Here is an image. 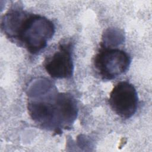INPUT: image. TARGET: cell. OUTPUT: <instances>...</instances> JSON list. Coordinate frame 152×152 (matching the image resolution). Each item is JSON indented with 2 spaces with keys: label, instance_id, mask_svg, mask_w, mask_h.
I'll use <instances>...</instances> for the list:
<instances>
[{
  "label": "cell",
  "instance_id": "6da1fadb",
  "mask_svg": "<svg viewBox=\"0 0 152 152\" xmlns=\"http://www.w3.org/2000/svg\"><path fill=\"white\" fill-rule=\"evenodd\" d=\"M48 80H39L28 94L27 110L41 128L55 134L71 128L78 112L75 99L68 93L59 92Z\"/></svg>",
  "mask_w": 152,
  "mask_h": 152
},
{
  "label": "cell",
  "instance_id": "7a4b0ae2",
  "mask_svg": "<svg viewBox=\"0 0 152 152\" xmlns=\"http://www.w3.org/2000/svg\"><path fill=\"white\" fill-rule=\"evenodd\" d=\"M1 28L10 40L33 55L46 46L55 31L52 21L41 15L24 11L19 6H14L4 14Z\"/></svg>",
  "mask_w": 152,
  "mask_h": 152
},
{
  "label": "cell",
  "instance_id": "3957f363",
  "mask_svg": "<svg viewBox=\"0 0 152 152\" xmlns=\"http://www.w3.org/2000/svg\"><path fill=\"white\" fill-rule=\"evenodd\" d=\"M131 62V57L125 51L103 45H100L93 59L96 71L104 80H113L125 72Z\"/></svg>",
  "mask_w": 152,
  "mask_h": 152
},
{
  "label": "cell",
  "instance_id": "277c9868",
  "mask_svg": "<svg viewBox=\"0 0 152 152\" xmlns=\"http://www.w3.org/2000/svg\"><path fill=\"white\" fill-rule=\"evenodd\" d=\"M138 97L137 90L130 83H118L109 94V103L113 111L124 119L132 117L137 111Z\"/></svg>",
  "mask_w": 152,
  "mask_h": 152
},
{
  "label": "cell",
  "instance_id": "5b68a950",
  "mask_svg": "<svg viewBox=\"0 0 152 152\" xmlns=\"http://www.w3.org/2000/svg\"><path fill=\"white\" fill-rule=\"evenodd\" d=\"M72 49L71 41L62 42L54 53L45 59L44 68L50 76L57 79L72 77L74 72Z\"/></svg>",
  "mask_w": 152,
  "mask_h": 152
}]
</instances>
